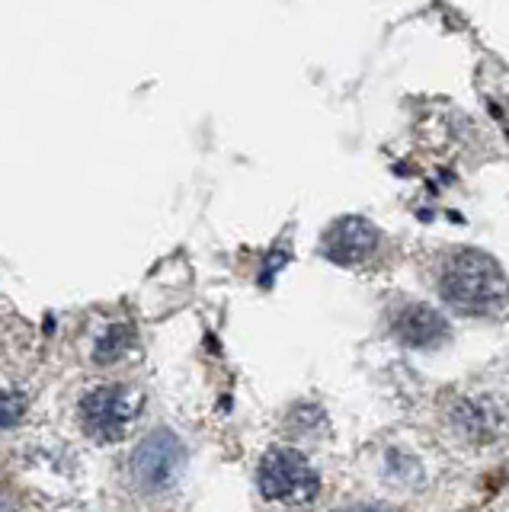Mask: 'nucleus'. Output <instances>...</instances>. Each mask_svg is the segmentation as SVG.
<instances>
[{"instance_id": "nucleus-8", "label": "nucleus", "mask_w": 509, "mask_h": 512, "mask_svg": "<svg viewBox=\"0 0 509 512\" xmlns=\"http://www.w3.org/2000/svg\"><path fill=\"white\" fill-rule=\"evenodd\" d=\"M132 340H135V333H132V327L129 324H113L106 330V336L97 343V362H113V359H119L125 349L132 346Z\"/></svg>"}, {"instance_id": "nucleus-11", "label": "nucleus", "mask_w": 509, "mask_h": 512, "mask_svg": "<svg viewBox=\"0 0 509 512\" xmlns=\"http://www.w3.org/2000/svg\"><path fill=\"white\" fill-rule=\"evenodd\" d=\"M0 512H13V503L7 500V496H4V493H0Z\"/></svg>"}, {"instance_id": "nucleus-7", "label": "nucleus", "mask_w": 509, "mask_h": 512, "mask_svg": "<svg viewBox=\"0 0 509 512\" xmlns=\"http://www.w3.org/2000/svg\"><path fill=\"white\" fill-rule=\"evenodd\" d=\"M461 416V429L468 432V436H481V439H490L493 429H497V413H493V404H484V400H471L458 410Z\"/></svg>"}, {"instance_id": "nucleus-9", "label": "nucleus", "mask_w": 509, "mask_h": 512, "mask_svg": "<svg viewBox=\"0 0 509 512\" xmlns=\"http://www.w3.org/2000/svg\"><path fill=\"white\" fill-rule=\"evenodd\" d=\"M23 413H26V397L20 391H0V429L17 426Z\"/></svg>"}, {"instance_id": "nucleus-6", "label": "nucleus", "mask_w": 509, "mask_h": 512, "mask_svg": "<svg viewBox=\"0 0 509 512\" xmlns=\"http://www.w3.org/2000/svg\"><path fill=\"white\" fill-rule=\"evenodd\" d=\"M394 330L413 349H436L449 340L445 317L436 314L433 308H426V304H410V308H404L394 320Z\"/></svg>"}, {"instance_id": "nucleus-10", "label": "nucleus", "mask_w": 509, "mask_h": 512, "mask_svg": "<svg viewBox=\"0 0 509 512\" xmlns=\"http://www.w3.org/2000/svg\"><path fill=\"white\" fill-rule=\"evenodd\" d=\"M340 512H385V509H378V506H349V509H340Z\"/></svg>"}, {"instance_id": "nucleus-2", "label": "nucleus", "mask_w": 509, "mask_h": 512, "mask_svg": "<svg viewBox=\"0 0 509 512\" xmlns=\"http://www.w3.org/2000/svg\"><path fill=\"white\" fill-rule=\"evenodd\" d=\"M260 490L266 500L305 506L321 490V480L305 455L292 452V448H273L260 461Z\"/></svg>"}, {"instance_id": "nucleus-3", "label": "nucleus", "mask_w": 509, "mask_h": 512, "mask_svg": "<svg viewBox=\"0 0 509 512\" xmlns=\"http://www.w3.org/2000/svg\"><path fill=\"white\" fill-rule=\"evenodd\" d=\"M141 394L125 388V384H103L93 388L81 400V423L87 429V436L100 442H119L125 439L132 420L138 416Z\"/></svg>"}, {"instance_id": "nucleus-5", "label": "nucleus", "mask_w": 509, "mask_h": 512, "mask_svg": "<svg viewBox=\"0 0 509 512\" xmlns=\"http://www.w3.org/2000/svg\"><path fill=\"white\" fill-rule=\"evenodd\" d=\"M378 247V231L372 221L365 218H340L324 237V256L340 266L365 263Z\"/></svg>"}, {"instance_id": "nucleus-1", "label": "nucleus", "mask_w": 509, "mask_h": 512, "mask_svg": "<svg viewBox=\"0 0 509 512\" xmlns=\"http://www.w3.org/2000/svg\"><path fill=\"white\" fill-rule=\"evenodd\" d=\"M439 292L458 314L503 317L509 311V279L493 256L481 250H458L442 266Z\"/></svg>"}, {"instance_id": "nucleus-4", "label": "nucleus", "mask_w": 509, "mask_h": 512, "mask_svg": "<svg viewBox=\"0 0 509 512\" xmlns=\"http://www.w3.org/2000/svg\"><path fill=\"white\" fill-rule=\"evenodd\" d=\"M186 468V448L177 432L154 429L132 452V477L141 490H167Z\"/></svg>"}]
</instances>
